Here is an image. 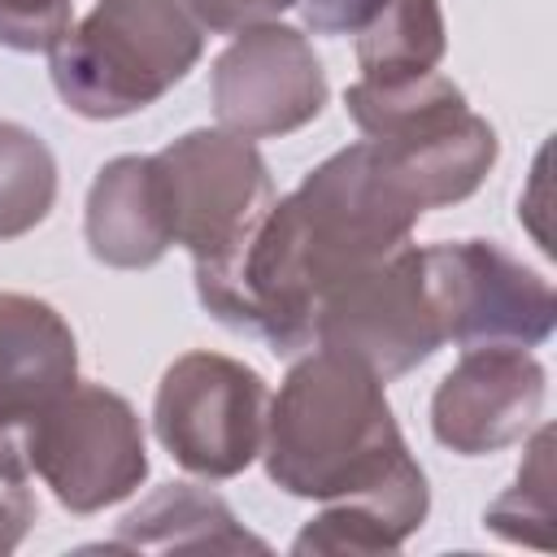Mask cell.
<instances>
[{
  "label": "cell",
  "mask_w": 557,
  "mask_h": 557,
  "mask_svg": "<svg viewBox=\"0 0 557 557\" xmlns=\"http://www.w3.org/2000/svg\"><path fill=\"white\" fill-rule=\"evenodd\" d=\"M483 527L509 544H553V426L531 435L513 483L483 509Z\"/></svg>",
  "instance_id": "obj_17"
},
{
  "label": "cell",
  "mask_w": 557,
  "mask_h": 557,
  "mask_svg": "<svg viewBox=\"0 0 557 557\" xmlns=\"http://www.w3.org/2000/svg\"><path fill=\"white\" fill-rule=\"evenodd\" d=\"M83 235L96 261L113 270H144L174 244L165 178L152 157H113L87 187Z\"/></svg>",
  "instance_id": "obj_12"
},
{
  "label": "cell",
  "mask_w": 557,
  "mask_h": 557,
  "mask_svg": "<svg viewBox=\"0 0 557 557\" xmlns=\"http://www.w3.org/2000/svg\"><path fill=\"white\" fill-rule=\"evenodd\" d=\"M278 9H300L305 26L318 35H357L383 0H274Z\"/></svg>",
  "instance_id": "obj_20"
},
{
  "label": "cell",
  "mask_w": 557,
  "mask_h": 557,
  "mask_svg": "<svg viewBox=\"0 0 557 557\" xmlns=\"http://www.w3.org/2000/svg\"><path fill=\"white\" fill-rule=\"evenodd\" d=\"M440 57H444L440 0H383L374 17L357 30L361 83H374V87L435 74Z\"/></svg>",
  "instance_id": "obj_15"
},
{
  "label": "cell",
  "mask_w": 557,
  "mask_h": 557,
  "mask_svg": "<svg viewBox=\"0 0 557 557\" xmlns=\"http://www.w3.org/2000/svg\"><path fill=\"white\" fill-rule=\"evenodd\" d=\"M157 165L165 178L174 244L191 252L200 296L235 270L244 244L274 205V183L252 139L222 126L178 135L157 152Z\"/></svg>",
  "instance_id": "obj_5"
},
{
  "label": "cell",
  "mask_w": 557,
  "mask_h": 557,
  "mask_svg": "<svg viewBox=\"0 0 557 557\" xmlns=\"http://www.w3.org/2000/svg\"><path fill=\"white\" fill-rule=\"evenodd\" d=\"M418 218V205L379 165L374 148L357 139L265 209L235 270L200 292V305L274 352L309 348L322 296L409 244Z\"/></svg>",
  "instance_id": "obj_1"
},
{
  "label": "cell",
  "mask_w": 557,
  "mask_h": 557,
  "mask_svg": "<svg viewBox=\"0 0 557 557\" xmlns=\"http://www.w3.org/2000/svg\"><path fill=\"white\" fill-rule=\"evenodd\" d=\"M117 553H244L265 548L261 535H252L231 505L196 483H165L144 505H135L117 535L109 540Z\"/></svg>",
  "instance_id": "obj_14"
},
{
  "label": "cell",
  "mask_w": 557,
  "mask_h": 557,
  "mask_svg": "<svg viewBox=\"0 0 557 557\" xmlns=\"http://www.w3.org/2000/svg\"><path fill=\"white\" fill-rule=\"evenodd\" d=\"M270 392L265 379L222 352H183L165 366L152 400L161 448L200 479H235L261 457Z\"/></svg>",
  "instance_id": "obj_7"
},
{
  "label": "cell",
  "mask_w": 557,
  "mask_h": 557,
  "mask_svg": "<svg viewBox=\"0 0 557 557\" xmlns=\"http://www.w3.org/2000/svg\"><path fill=\"white\" fill-rule=\"evenodd\" d=\"M426 287L444 339L466 348H540L553 335L557 305L544 274L522 265L496 239H453L422 248Z\"/></svg>",
  "instance_id": "obj_9"
},
{
  "label": "cell",
  "mask_w": 557,
  "mask_h": 557,
  "mask_svg": "<svg viewBox=\"0 0 557 557\" xmlns=\"http://www.w3.org/2000/svg\"><path fill=\"white\" fill-rule=\"evenodd\" d=\"M548 392V370L531 348H466L431 396V435L457 457L518 444Z\"/></svg>",
  "instance_id": "obj_11"
},
{
  "label": "cell",
  "mask_w": 557,
  "mask_h": 557,
  "mask_svg": "<svg viewBox=\"0 0 557 557\" xmlns=\"http://www.w3.org/2000/svg\"><path fill=\"white\" fill-rule=\"evenodd\" d=\"M74 0H0V44L13 52H48L70 26Z\"/></svg>",
  "instance_id": "obj_19"
},
{
  "label": "cell",
  "mask_w": 557,
  "mask_h": 557,
  "mask_svg": "<svg viewBox=\"0 0 557 557\" xmlns=\"http://www.w3.org/2000/svg\"><path fill=\"white\" fill-rule=\"evenodd\" d=\"M261 457L287 496L374 509L400 540L426 522V474L392 418L383 379L335 348H313L287 370L265 409Z\"/></svg>",
  "instance_id": "obj_2"
},
{
  "label": "cell",
  "mask_w": 557,
  "mask_h": 557,
  "mask_svg": "<svg viewBox=\"0 0 557 557\" xmlns=\"http://www.w3.org/2000/svg\"><path fill=\"white\" fill-rule=\"evenodd\" d=\"M30 479H35V470L26 457L22 418H0V557L13 553L39 518Z\"/></svg>",
  "instance_id": "obj_18"
},
{
  "label": "cell",
  "mask_w": 557,
  "mask_h": 557,
  "mask_svg": "<svg viewBox=\"0 0 557 557\" xmlns=\"http://www.w3.org/2000/svg\"><path fill=\"white\" fill-rule=\"evenodd\" d=\"M57 200V157L52 148L17 126L0 122V244L35 231Z\"/></svg>",
  "instance_id": "obj_16"
},
{
  "label": "cell",
  "mask_w": 557,
  "mask_h": 557,
  "mask_svg": "<svg viewBox=\"0 0 557 557\" xmlns=\"http://www.w3.org/2000/svg\"><path fill=\"white\" fill-rule=\"evenodd\" d=\"M209 91L222 131L244 139H274L322 113L326 70L296 26L261 22L222 48Z\"/></svg>",
  "instance_id": "obj_10"
},
{
  "label": "cell",
  "mask_w": 557,
  "mask_h": 557,
  "mask_svg": "<svg viewBox=\"0 0 557 557\" xmlns=\"http://www.w3.org/2000/svg\"><path fill=\"white\" fill-rule=\"evenodd\" d=\"M78 383L70 322L35 296L0 292V418H30Z\"/></svg>",
  "instance_id": "obj_13"
},
{
  "label": "cell",
  "mask_w": 557,
  "mask_h": 557,
  "mask_svg": "<svg viewBox=\"0 0 557 557\" xmlns=\"http://www.w3.org/2000/svg\"><path fill=\"white\" fill-rule=\"evenodd\" d=\"M344 104L379 165L418 205V213H435L474 196L500 157L492 122L479 117L461 87L444 74H422L392 87L357 78L344 91Z\"/></svg>",
  "instance_id": "obj_4"
},
{
  "label": "cell",
  "mask_w": 557,
  "mask_h": 557,
  "mask_svg": "<svg viewBox=\"0 0 557 557\" xmlns=\"http://www.w3.org/2000/svg\"><path fill=\"white\" fill-rule=\"evenodd\" d=\"M200 48L205 26L183 0H96L48 44V74L70 113L109 122L157 104Z\"/></svg>",
  "instance_id": "obj_3"
},
{
  "label": "cell",
  "mask_w": 557,
  "mask_h": 557,
  "mask_svg": "<svg viewBox=\"0 0 557 557\" xmlns=\"http://www.w3.org/2000/svg\"><path fill=\"white\" fill-rule=\"evenodd\" d=\"M30 470L70 513H100L148 479L139 413L104 383H74L22 418Z\"/></svg>",
  "instance_id": "obj_6"
},
{
  "label": "cell",
  "mask_w": 557,
  "mask_h": 557,
  "mask_svg": "<svg viewBox=\"0 0 557 557\" xmlns=\"http://www.w3.org/2000/svg\"><path fill=\"white\" fill-rule=\"evenodd\" d=\"M313 344L370 366L383 383L435 357L444 326L426 287L422 248L400 244L383 261L331 287L313 313Z\"/></svg>",
  "instance_id": "obj_8"
}]
</instances>
